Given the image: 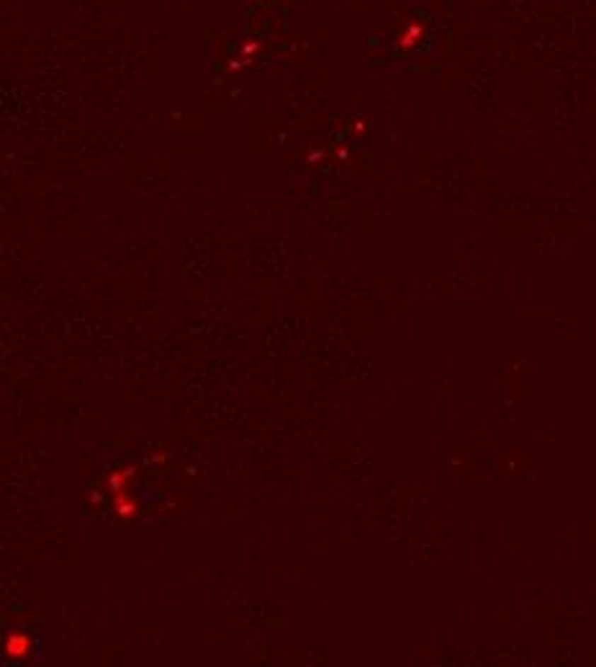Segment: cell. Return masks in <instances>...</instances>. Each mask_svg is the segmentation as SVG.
Listing matches in <instances>:
<instances>
[{
    "instance_id": "5",
    "label": "cell",
    "mask_w": 596,
    "mask_h": 667,
    "mask_svg": "<svg viewBox=\"0 0 596 667\" xmlns=\"http://www.w3.org/2000/svg\"><path fill=\"white\" fill-rule=\"evenodd\" d=\"M165 460H167V454H165V452L152 454V462H157V465H165Z\"/></svg>"
},
{
    "instance_id": "3",
    "label": "cell",
    "mask_w": 596,
    "mask_h": 667,
    "mask_svg": "<svg viewBox=\"0 0 596 667\" xmlns=\"http://www.w3.org/2000/svg\"><path fill=\"white\" fill-rule=\"evenodd\" d=\"M111 514L116 518H134L139 514V503H137V498L134 495H129V493H121V495H113V501H111Z\"/></svg>"
},
{
    "instance_id": "2",
    "label": "cell",
    "mask_w": 596,
    "mask_h": 667,
    "mask_svg": "<svg viewBox=\"0 0 596 667\" xmlns=\"http://www.w3.org/2000/svg\"><path fill=\"white\" fill-rule=\"evenodd\" d=\"M134 475H137V468H118V470H113V472L105 475L103 488L108 490L111 495L129 493V482H132Z\"/></svg>"
},
{
    "instance_id": "4",
    "label": "cell",
    "mask_w": 596,
    "mask_h": 667,
    "mask_svg": "<svg viewBox=\"0 0 596 667\" xmlns=\"http://www.w3.org/2000/svg\"><path fill=\"white\" fill-rule=\"evenodd\" d=\"M88 501H91V503H93V506H98V503H101V501H103V495H101V493H98V490H93V493H91V495H88Z\"/></svg>"
},
{
    "instance_id": "1",
    "label": "cell",
    "mask_w": 596,
    "mask_h": 667,
    "mask_svg": "<svg viewBox=\"0 0 596 667\" xmlns=\"http://www.w3.org/2000/svg\"><path fill=\"white\" fill-rule=\"evenodd\" d=\"M3 649L8 660H28L34 654V637L28 632H8Z\"/></svg>"
}]
</instances>
